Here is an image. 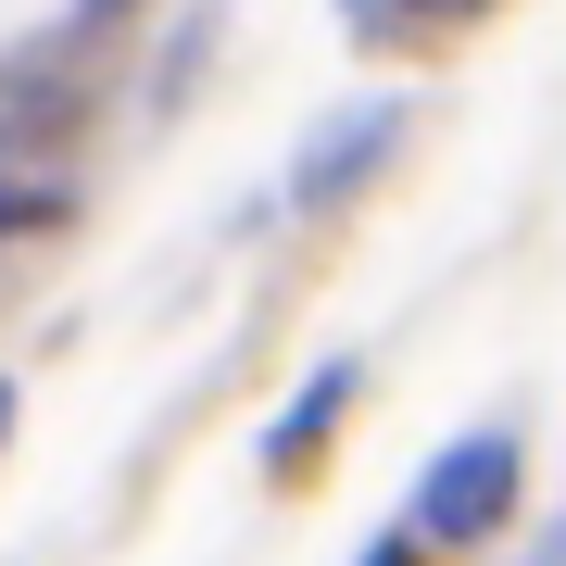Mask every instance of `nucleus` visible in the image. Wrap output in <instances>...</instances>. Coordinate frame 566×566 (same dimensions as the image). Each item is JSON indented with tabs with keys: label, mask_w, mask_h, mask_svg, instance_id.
<instances>
[{
	"label": "nucleus",
	"mask_w": 566,
	"mask_h": 566,
	"mask_svg": "<svg viewBox=\"0 0 566 566\" xmlns=\"http://www.w3.org/2000/svg\"><path fill=\"white\" fill-rule=\"evenodd\" d=\"M51 214V189H0V227H39Z\"/></svg>",
	"instance_id": "nucleus-2"
},
{
	"label": "nucleus",
	"mask_w": 566,
	"mask_h": 566,
	"mask_svg": "<svg viewBox=\"0 0 566 566\" xmlns=\"http://www.w3.org/2000/svg\"><path fill=\"white\" fill-rule=\"evenodd\" d=\"M428 13H453V0H428Z\"/></svg>",
	"instance_id": "nucleus-3"
},
{
	"label": "nucleus",
	"mask_w": 566,
	"mask_h": 566,
	"mask_svg": "<svg viewBox=\"0 0 566 566\" xmlns=\"http://www.w3.org/2000/svg\"><path fill=\"white\" fill-rule=\"evenodd\" d=\"M491 504H504V441L479 465H441V491H428V516H491Z\"/></svg>",
	"instance_id": "nucleus-1"
}]
</instances>
